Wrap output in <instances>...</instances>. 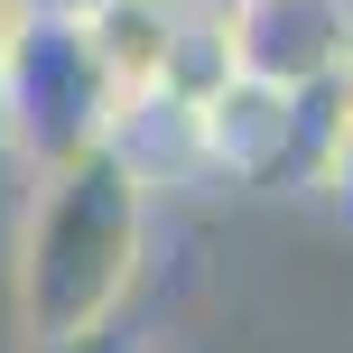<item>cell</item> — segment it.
I'll list each match as a JSON object with an SVG mask.
<instances>
[{"mask_svg": "<svg viewBox=\"0 0 353 353\" xmlns=\"http://www.w3.org/2000/svg\"><path fill=\"white\" fill-rule=\"evenodd\" d=\"M149 232H159V186L103 149L84 168L28 176L10 223V261H0V316L19 353H65L93 344L130 316L149 270Z\"/></svg>", "mask_w": 353, "mask_h": 353, "instance_id": "obj_1", "label": "cell"}, {"mask_svg": "<svg viewBox=\"0 0 353 353\" xmlns=\"http://www.w3.org/2000/svg\"><path fill=\"white\" fill-rule=\"evenodd\" d=\"M121 93L93 65L84 28L65 10H37L28 37L10 47V74H0V159H19V176H56L84 168L121 140Z\"/></svg>", "mask_w": 353, "mask_h": 353, "instance_id": "obj_2", "label": "cell"}, {"mask_svg": "<svg viewBox=\"0 0 353 353\" xmlns=\"http://www.w3.org/2000/svg\"><path fill=\"white\" fill-rule=\"evenodd\" d=\"M223 47L242 84L316 93L353 74V10L344 0H223Z\"/></svg>", "mask_w": 353, "mask_h": 353, "instance_id": "obj_3", "label": "cell"}, {"mask_svg": "<svg viewBox=\"0 0 353 353\" xmlns=\"http://www.w3.org/2000/svg\"><path fill=\"white\" fill-rule=\"evenodd\" d=\"M205 186H242V195H279V168H288V140H298V93H270V84H242L232 74L205 112Z\"/></svg>", "mask_w": 353, "mask_h": 353, "instance_id": "obj_4", "label": "cell"}, {"mask_svg": "<svg viewBox=\"0 0 353 353\" xmlns=\"http://www.w3.org/2000/svg\"><path fill=\"white\" fill-rule=\"evenodd\" d=\"M186 19H195V0H93V10H74V28H84L93 65L112 74L121 112H140V103L168 93V65H176Z\"/></svg>", "mask_w": 353, "mask_h": 353, "instance_id": "obj_5", "label": "cell"}, {"mask_svg": "<svg viewBox=\"0 0 353 353\" xmlns=\"http://www.w3.org/2000/svg\"><path fill=\"white\" fill-rule=\"evenodd\" d=\"M65 353H149V344L130 335V325H112V335H93V344H65Z\"/></svg>", "mask_w": 353, "mask_h": 353, "instance_id": "obj_6", "label": "cell"}, {"mask_svg": "<svg viewBox=\"0 0 353 353\" xmlns=\"http://www.w3.org/2000/svg\"><path fill=\"white\" fill-rule=\"evenodd\" d=\"M37 10H65V19H74V10H93V0H37Z\"/></svg>", "mask_w": 353, "mask_h": 353, "instance_id": "obj_7", "label": "cell"}, {"mask_svg": "<svg viewBox=\"0 0 353 353\" xmlns=\"http://www.w3.org/2000/svg\"><path fill=\"white\" fill-rule=\"evenodd\" d=\"M344 10H353V0H344Z\"/></svg>", "mask_w": 353, "mask_h": 353, "instance_id": "obj_8", "label": "cell"}]
</instances>
